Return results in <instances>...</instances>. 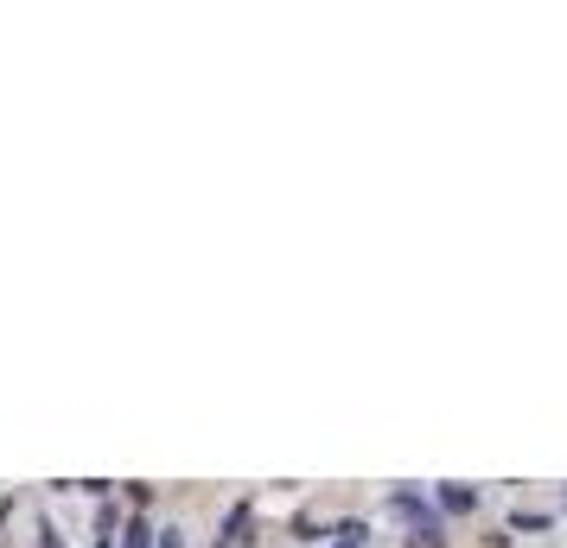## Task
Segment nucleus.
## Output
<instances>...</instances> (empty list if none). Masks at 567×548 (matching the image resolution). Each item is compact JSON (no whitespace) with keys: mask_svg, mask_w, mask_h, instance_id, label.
Returning <instances> with one entry per match:
<instances>
[{"mask_svg":"<svg viewBox=\"0 0 567 548\" xmlns=\"http://www.w3.org/2000/svg\"><path fill=\"white\" fill-rule=\"evenodd\" d=\"M243 523H249V504H236L230 523H223V536H217V548H236V529H243Z\"/></svg>","mask_w":567,"mask_h":548,"instance_id":"4","label":"nucleus"},{"mask_svg":"<svg viewBox=\"0 0 567 548\" xmlns=\"http://www.w3.org/2000/svg\"><path fill=\"white\" fill-rule=\"evenodd\" d=\"M440 510H453V517H472V510H478V491H472V485H440Z\"/></svg>","mask_w":567,"mask_h":548,"instance_id":"2","label":"nucleus"},{"mask_svg":"<svg viewBox=\"0 0 567 548\" xmlns=\"http://www.w3.org/2000/svg\"><path fill=\"white\" fill-rule=\"evenodd\" d=\"M153 548H185V542H179V529H153Z\"/></svg>","mask_w":567,"mask_h":548,"instance_id":"6","label":"nucleus"},{"mask_svg":"<svg viewBox=\"0 0 567 548\" xmlns=\"http://www.w3.org/2000/svg\"><path fill=\"white\" fill-rule=\"evenodd\" d=\"M510 529H548V517H542V510H517V523H510Z\"/></svg>","mask_w":567,"mask_h":548,"instance_id":"5","label":"nucleus"},{"mask_svg":"<svg viewBox=\"0 0 567 548\" xmlns=\"http://www.w3.org/2000/svg\"><path fill=\"white\" fill-rule=\"evenodd\" d=\"M408 548H440V542H421V536H408Z\"/></svg>","mask_w":567,"mask_h":548,"instance_id":"7","label":"nucleus"},{"mask_svg":"<svg viewBox=\"0 0 567 548\" xmlns=\"http://www.w3.org/2000/svg\"><path fill=\"white\" fill-rule=\"evenodd\" d=\"M122 548H153V529H147V517H134V523L122 529Z\"/></svg>","mask_w":567,"mask_h":548,"instance_id":"3","label":"nucleus"},{"mask_svg":"<svg viewBox=\"0 0 567 548\" xmlns=\"http://www.w3.org/2000/svg\"><path fill=\"white\" fill-rule=\"evenodd\" d=\"M389 504H395V517L415 523L421 542H440V517H434V504H427V498H415V491H389Z\"/></svg>","mask_w":567,"mask_h":548,"instance_id":"1","label":"nucleus"}]
</instances>
